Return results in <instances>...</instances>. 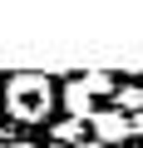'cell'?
<instances>
[{"label": "cell", "mask_w": 143, "mask_h": 148, "mask_svg": "<svg viewBox=\"0 0 143 148\" xmlns=\"http://www.w3.org/2000/svg\"><path fill=\"white\" fill-rule=\"evenodd\" d=\"M5 109L20 119V123H44L49 109H54V84H49V74H10V84H5Z\"/></svg>", "instance_id": "1"}, {"label": "cell", "mask_w": 143, "mask_h": 148, "mask_svg": "<svg viewBox=\"0 0 143 148\" xmlns=\"http://www.w3.org/2000/svg\"><path fill=\"white\" fill-rule=\"evenodd\" d=\"M89 128H94V143H99V148H109V143H128V119H123L118 109H99V114L89 119Z\"/></svg>", "instance_id": "2"}, {"label": "cell", "mask_w": 143, "mask_h": 148, "mask_svg": "<svg viewBox=\"0 0 143 148\" xmlns=\"http://www.w3.org/2000/svg\"><path fill=\"white\" fill-rule=\"evenodd\" d=\"M59 104L69 109V119H74V123H84V119H94L99 114V104H94V94L79 84V79H69L64 89H59Z\"/></svg>", "instance_id": "3"}, {"label": "cell", "mask_w": 143, "mask_h": 148, "mask_svg": "<svg viewBox=\"0 0 143 148\" xmlns=\"http://www.w3.org/2000/svg\"><path fill=\"white\" fill-rule=\"evenodd\" d=\"M114 99H118L114 109H118L123 119H133V114H143V89H138V84H118V89H114Z\"/></svg>", "instance_id": "4"}, {"label": "cell", "mask_w": 143, "mask_h": 148, "mask_svg": "<svg viewBox=\"0 0 143 148\" xmlns=\"http://www.w3.org/2000/svg\"><path fill=\"white\" fill-rule=\"evenodd\" d=\"M79 84H84V89H89L94 99H99V94H114V89H118L109 69H89V74H79Z\"/></svg>", "instance_id": "5"}, {"label": "cell", "mask_w": 143, "mask_h": 148, "mask_svg": "<svg viewBox=\"0 0 143 148\" xmlns=\"http://www.w3.org/2000/svg\"><path fill=\"white\" fill-rule=\"evenodd\" d=\"M54 143H59V148H79V143H84V123L59 119V123H54Z\"/></svg>", "instance_id": "6"}, {"label": "cell", "mask_w": 143, "mask_h": 148, "mask_svg": "<svg viewBox=\"0 0 143 148\" xmlns=\"http://www.w3.org/2000/svg\"><path fill=\"white\" fill-rule=\"evenodd\" d=\"M133 133L143 138V114H133V119H128V138H133Z\"/></svg>", "instance_id": "7"}, {"label": "cell", "mask_w": 143, "mask_h": 148, "mask_svg": "<svg viewBox=\"0 0 143 148\" xmlns=\"http://www.w3.org/2000/svg\"><path fill=\"white\" fill-rule=\"evenodd\" d=\"M79 148H99V143H94V138H84V143H79Z\"/></svg>", "instance_id": "8"}, {"label": "cell", "mask_w": 143, "mask_h": 148, "mask_svg": "<svg viewBox=\"0 0 143 148\" xmlns=\"http://www.w3.org/2000/svg\"><path fill=\"white\" fill-rule=\"evenodd\" d=\"M5 148H35V143H5Z\"/></svg>", "instance_id": "9"}, {"label": "cell", "mask_w": 143, "mask_h": 148, "mask_svg": "<svg viewBox=\"0 0 143 148\" xmlns=\"http://www.w3.org/2000/svg\"><path fill=\"white\" fill-rule=\"evenodd\" d=\"M49 148H59V143H49Z\"/></svg>", "instance_id": "10"}, {"label": "cell", "mask_w": 143, "mask_h": 148, "mask_svg": "<svg viewBox=\"0 0 143 148\" xmlns=\"http://www.w3.org/2000/svg\"><path fill=\"white\" fill-rule=\"evenodd\" d=\"M0 148H5V143H0Z\"/></svg>", "instance_id": "11"}]
</instances>
